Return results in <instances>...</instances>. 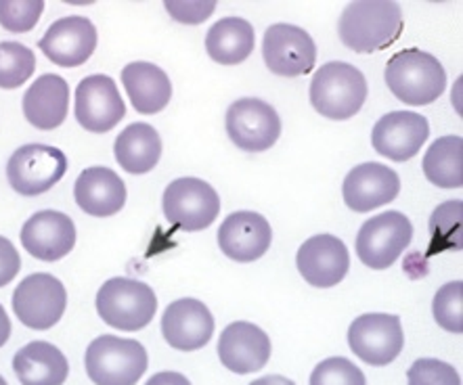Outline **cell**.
<instances>
[{"mask_svg": "<svg viewBox=\"0 0 463 385\" xmlns=\"http://www.w3.org/2000/svg\"><path fill=\"white\" fill-rule=\"evenodd\" d=\"M405 19L392 0H356L342 11L337 34L354 52H375L392 46L401 38Z\"/></svg>", "mask_w": 463, "mask_h": 385, "instance_id": "cell-1", "label": "cell"}, {"mask_svg": "<svg viewBox=\"0 0 463 385\" xmlns=\"http://www.w3.org/2000/svg\"><path fill=\"white\" fill-rule=\"evenodd\" d=\"M383 78L390 92L413 108L434 103L447 89V71L442 63L420 49H407L390 57Z\"/></svg>", "mask_w": 463, "mask_h": 385, "instance_id": "cell-2", "label": "cell"}, {"mask_svg": "<svg viewBox=\"0 0 463 385\" xmlns=\"http://www.w3.org/2000/svg\"><path fill=\"white\" fill-rule=\"evenodd\" d=\"M367 80L354 65L344 61L326 63L310 82V103L327 119H350L367 101Z\"/></svg>", "mask_w": 463, "mask_h": 385, "instance_id": "cell-3", "label": "cell"}, {"mask_svg": "<svg viewBox=\"0 0 463 385\" xmlns=\"http://www.w3.org/2000/svg\"><path fill=\"white\" fill-rule=\"evenodd\" d=\"M147 350L137 340L101 335L84 354L86 375L95 385H137L147 371Z\"/></svg>", "mask_w": 463, "mask_h": 385, "instance_id": "cell-4", "label": "cell"}, {"mask_svg": "<svg viewBox=\"0 0 463 385\" xmlns=\"http://www.w3.org/2000/svg\"><path fill=\"white\" fill-rule=\"evenodd\" d=\"M156 310L157 297L154 289L135 278H109L97 294V312L103 323L128 333L147 327L154 321Z\"/></svg>", "mask_w": 463, "mask_h": 385, "instance_id": "cell-5", "label": "cell"}, {"mask_svg": "<svg viewBox=\"0 0 463 385\" xmlns=\"http://www.w3.org/2000/svg\"><path fill=\"white\" fill-rule=\"evenodd\" d=\"M164 216L172 227L197 232L214 224L221 214V197L200 178H176L162 197Z\"/></svg>", "mask_w": 463, "mask_h": 385, "instance_id": "cell-6", "label": "cell"}, {"mask_svg": "<svg viewBox=\"0 0 463 385\" xmlns=\"http://www.w3.org/2000/svg\"><path fill=\"white\" fill-rule=\"evenodd\" d=\"M68 172V157L51 145H24L6 162V178L13 191L36 197L51 191Z\"/></svg>", "mask_w": 463, "mask_h": 385, "instance_id": "cell-7", "label": "cell"}, {"mask_svg": "<svg viewBox=\"0 0 463 385\" xmlns=\"http://www.w3.org/2000/svg\"><path fill=\"white\" fill-rule=\"evenodd\" d=\"M413 239V224L401 211L369 218L356 235V256L372 270H386L399 260Z\"/></svg>", "mask_w": 463, "mask_h": 385, "instance_id": "cell-8", "label": "cell"}, {"mask_svg": "<svg viewBox=\"0 0 463 385\" xmlns=\"http://www.w3.org/2000/svg\"><path fill=\"white\" fill-rule=\"evenodd\" d=\"M68 306V291L57 277L36 272L25 277L13 294V312L25 327L46 331L61 321Z\"/></svg>", "mask_w": 463, "mask_h": 385, "instance_id": "cell-9", "label": "cell"}, {"mask_svg": "<svg viewBox=\"0 0 463 385\" xmlns=\"http://www.w3.org/2000/svg\"><path fill=\"white\" fill-rule=\"evenodd\" d=\"M348 346L363 362L372 367H386L405 348L401 318L382 312L354 318L348 329Z\"/></svg>", "mask_w": 463, "mask_h": 385, "instance_id": "cell-10", "label": "cell"}, {"mask_svg": "<svg viewBox=\"0 0 463 385\" xmlns=\"http://www.w3.org/2000/svg\"><path fill=\"white\" fill-rule=\"evenodd\" d=\"M262 55L275 76L298 78L313 71L317 44L307 30L292 23H275L264 32Z\"/></svg>", "mask_w": 463, "mask_h": 385, "instance_id": "cell-11", "label": "cell"}, {"mask_svg": "<svg viewBox=\"0 0 463 385\" xmlns=\"http://www.w3.org/2000/svg\"><path fill=\"white\" fill-rule=\"evenodd\" d=\"M227 135L233 145L248 154H260L277 143L281 135V119L275 108L260 99H240L227 109Z\"/></svg>", "mask_w": 463, "mask_h": 385, "instance_id": "cell-12", "label": "cell"}, {"mask_svg": "<svg viewBox=\"0 0 463 385\" xmlns=\"http://www.w3.org/2000/svg\"><path fill=\"white\" fill-rule=\"evenodd\" d=\"M74 114L78 124L92 135H105L114 130L127 116L118 84L109 76L95 74L84 78L76 89Z\"/></svg>", "mask_w": 463, "mask_h": 385, "instance_id": "cell-13", "label": "cell"}, {"mask_svg": "<svg viewBox=\"0 0 463 385\" xmlns=\"http://www.w3.org/2000/svg\"><path fill=\"white\" fill-rule=\"evenodd\" d=\"M97 28L89 17L71 15L59 19L43 36L41 51L59 68H80L97 49Z\"/></svg>", "mask_w": 463, "mask_h": 385, "instance_id": "cell-14", "label": "cell"}, {"mask_svg": "<svg viewBox=\"0 0 463 385\" xmlns=\"http://www.w3.org/2000/svg\"><path fill=\"white\" fill-rule=\"evenodd\" d=\"M296 264L308 285L329 289L348 275L350 254L342 239L335 235H315L300 245Z\"/></svg>", "mask_w": 463, "mask_h": 385, "instance_id": "cell-15", "label": "cell"}, {"mask_svg": "<svg viewBox=\"0 0 463 385\" xmlns=\"http://www.w3.org/2000/svg\"><path fill=\"white\" fill-rule=\"evenodd\" d=\"M430 136L428 119L415 111H392L373 126V149L390 162H409L420 154Z\"/></svg>", "mask_w": 463, "mask_h": 385, "instance_id": "cell-16", "label": "cell"}, {"mask_svg": "<svg viewBox=\"0 0 463 385\" xmlns=\"http://www.w3.org/2000/svg\"><path fill=\"white\" fill-rule=\"evenodd\" d=\"M401 192V178L392 168L378 162L356 165L348 172L342 184L344 203L356 214L378 210L394 202Z\"/></svg>", "mask_w": 463, "mask_h": 385, "instance_id": "cell-17", "label": "cell"}, {"mask_svg": "<svg viewBox=\"0 0 463 385\" xmlns=\"http://www.w3.org/2000/svg\"><path fill=\"white\" fill-rule=\"evenodd\" d=\"M22 245L43 262L61 260L76 245V224L63 211L43 210L28 218L22 229Z\"/></svg>", "mask_w": 463, "mask_h": 385, "instance_id": "cell-18", "label": "cell"}, {"mask_svg": "<svg viewBox=\"0 0 463 385\" xmlns=\"http://www.w3.org/2000/svg\"><path fill=\"white\" fill-rule=\"evenodd\" d=\"M273 241L269 221L256 211H235L218 229V248L235 262H256L267 254Z\"/></svg>", "mask_w": 463, "mask_h": 385, "instance_id": "cell-19", "label": "cell"}, {"mask_svg": "<svg viewBox=\"0 0 463 385\" xmlns=\"http://www.w3.org/2000/svg\"><path fill=\"white\" fill-rule=\"evenodd\" d=\"M270 337L252 323H231L218 340V358L231 373L250 375L267 367Z\"/></svg>", "mask_w": 463, "mask_h": 385, "instance_id": "cell-20", "label": "cell"}, {"mask_svg": "<svg viewBox=\"0 0 463 385\" xmlns=\"http://www.w3.org/2000/svg\"><path fill=\"white\" fill-rule=\"evenodd\" d=\"M212 333H214V316L206 304L194 297L172 302L162 316V335L175 350H200L212 340Z\"/></svg>", "mask_w": 463, "mask_h": 385, "instance_id": "cell-21", "label": "cell"}, {"mask_svg": "<svg viewBox=\"0 0 463 385\" xmlns=\"http://www.w3.org/2000/svg\"><path fill=\"white\" fill-rule=\"evenodd\" d=\"M74 199L89 216L109 218L118 214L127 203V184L114 170L92 165L78 176Z\"/></svg>", "mask_w": 463, "mask_h": 385, "instance_id": "cell-22", "label": "cell"}, {"mask_svg": "<svg viewBox=\"0 0 463 385\" xmlns=\"http://www.w3.org/2000/svg\"><path fill=\"white\" fill-rule=\"evenodd\" d=\"M70 111V84L61 76L44 74L25 90L24 116L38 130H55Z\"/></svg>", "mask_w": 463, "mask_h": 385, "instance_id": "cell-23", "label": "cell"}, {"mask_svg": "<svg viewBox=\"0 0 463 385\" xmlns=\"http://www.w3.org/2000/svg\"><path fill=\"white\" fill-rule=\"evenodd\" d=\"M122 84L138 114L154 116L168 108L172 84L166 71L147 61L128 63L122 70Z\"/></svg>", "mask_w": 463, "mask_h": 385, "instance_id": "cell-24", "label": "cell"}, {"mask_svg": "<svg viewBox=\"0 0 463 385\" xmlns=\"http://www.w3.org/2000/svg\"><path fill=\"white\" fill-rule=\"evenodd\" d=\"M22 385H63L70 375L68 358L49 342H32L13 358Z\"/></svg>", "mask_w": 463, "mask_h": 385, "instance_id": "cell-25", "label": "cell"}, {"mask_svg": "<svg viewBox=\"0 0 463 385\" xmlns=\"http://www.w3.org/2000/svg\"><path fill=\"white\" fill-rule=\"evenodd\" d=\"M116 162L128 174H147L162 157V138L154 126L137 122L124 128L114 145Z\"/></svg>", "mask_w": 463, "mask_h": 385, "instance_id": "cell-26", "label": "cell"}, {"mask_svg": "<svg viewBox=\"0 0 463 385\" xmlns=\"http://www.w3.org/2000/svg\"><path fill=\"white\" fill-rule=\"evenodd\" d=\"M256 34L252 23L241 17H224L208 30L206 51L212 61L240 65L252 55Z\"/></svg>", "mask_w": 463, "mask_h": 385, "instance_id": "cell-27", "label": "cell"}, {"mask_svg": "<svg viewBox=\"0 0 463 385\" xmlns=\"http://www.w3.org/2000/svg\"><path fill=\"white\" fill-rule=\"evenodd\" d=\"M461 151L463 138L458 135L440 136L430 145L423 155V174L432 184L440 189H459L461 178Z\"/></svg>", "mask_w": 463, "mask_h": 385, "instance_id": "cell-28", "label": "cell"}, {"mask_svg": "<svg viewBox=\"0 0 463 385\" xmlns=\"http://www.w3.org/2000/svg\"><path fill=\"white\" fill-rule=\"evenodd\" d=\"M430 235H432L430 254L461 249V235H463L461 199H451V202H445L434 210L432 218H430Z\"/></svg>", "mask_w": 463, "mask_h": 385, "instance_id": "cell-29", "label": "cell"}, {"mask_svg": "<svg viewBox=\"0 0 463 385\" xmlns=\"http://www.w3.org/2000/svg\"><path fill=\"white\" fill-rule=\"evenodd\" d=\"M36 71V55L19 42H0V89L13 90Z\"/></svg>", "mask_w": 463, "mask_h": 385, "instance_id": "cell-30", "label": "cell"}, {"mask_svg": "<svg viewBox=\"0 0 463 385\" xmlns=\"http://www.w3.org/2000/svg\"><path fill=\"white\" fill-rule=\"evenodd\" d=\"M434 321L449 333H463V283L453 281L442 285L432 302Z\"/></svg>", "mask_w": 463, "mask_h": 385, "instance_id": "cell-31", "label": "cell"}, {"mask_svg": "<svg viewBox=\"0 0 463 385\" xmlns=\"http://www.w3.org/2000/svg\"><path fill=\"white\" fill-rule=\"evenodd\" d=\"M43 11V0H0V25L11 34H25L36 28Z\"/></svg>", "mask_w": 463, "mask_h": 385, "instance_id": "cell-32", "label": "cell"}, {"mask_svg": "<svg viewBox=\"0 0 463 385\" xmlns=\"http://www.w3.org/2000/svg\"><path fill=\"white\" fill-rule=\"evenodd\" d=\"M310 385H367V380L348 358L334 356L317 364L310 375Z\"/></svg>", "mask_w": 463, "mask_h": 385, "instance_id": "cell-33", "label": "cell"}, {"mask_svg": "<svg viewBox=\"0 0 463 385\" xmlns=\"http://www.w3.org/2000/svg\"><path fill=\"white\" fill-rule=\"evenodd\" d=\"M409 385H461L459 373L439 358H420L407 371Z\"/></svg>", "mask_w": 463, "mask_h": 385, "instance_id": "cell-34", "label": "cell"}, {"mask_svg": "<svg viewBox=\"0 0 463 385\" xmlns=\"http://www.w3.org/2000/svg\"><path fill=\"white\" fill-rule=\"evenodd\" d=\"M170 17L178 23L200 25L214 13V0H164Z\"/></svg>", "mask_w": 463, "mask_h": 385, "instance_id": "cell-35", "label": "cell"}, {"mask_svg": "<svg viewBox=\"0 0 463 385\" xmlns=\"http://www.w3.org/2000/svg\"><path fill=\"white\" fill-rule=\"evenodd\" d=\"M22 270V258L9 239L0 235V287L9 285Z\"/></svg>", "mask_w": 463, "mask_h": 385, "instance_id": "cell-36", "label": "cell"}, {"mask_svg": "<svg viewBox=\"0 0 463 385\" xmlns=\"http://www.w3.org/2000/svg\"><path fill=\"white\" fill-rule=\"evenodd\" d=\"M145 385H191V381L184 375L175 373V371H164V373L151 377Z\"/></svg>", "mask_w": 463, "mask_h": 385, "instance_id": "cell-37", "label": "cell"}, {"mask_svg": "<svg viewBox=\"0 0 463 385\" xmlns=\"http://www.w3.org/2000/svg\"><path fill=\"white\" fill-rule=\"evenodd\" d=\"M9 335H11V321L9 316H6L3 304H0V348L9 342Z\"/></svg>", "mask_w": 463, "mask_h": 385, "instance_id": "cell-38", "label": "cell"}, {"mask_svg": "<svg viewBox=\"0 0 463 385\" xmlns=\"http://www.w3.org/2000/svg\"><path fill=\"white\" fill-rule=\"evenodd\" d=\"M250 385H296L292 380H288V377H281V375H269V377H260V380H256L254 383Z\"/></svg>", "mask_w": 463, "mask_h": 385, "instance_id": "cell-39", "label": "cell"}, {"mask_svg": "<svg viewBox=\"0 0 463 385\" xmlns=\"http://www.w3.org/2000/svg\"><path fill=\"white\" fill-rule=\"evenodd\" d=\"M0 385H6V381L3 380V377H0Z\"/></svg>", "mask_w": 463, "mask_h": 385, "instance_id": "cell-40", "label": "cell"}]
</instances>
